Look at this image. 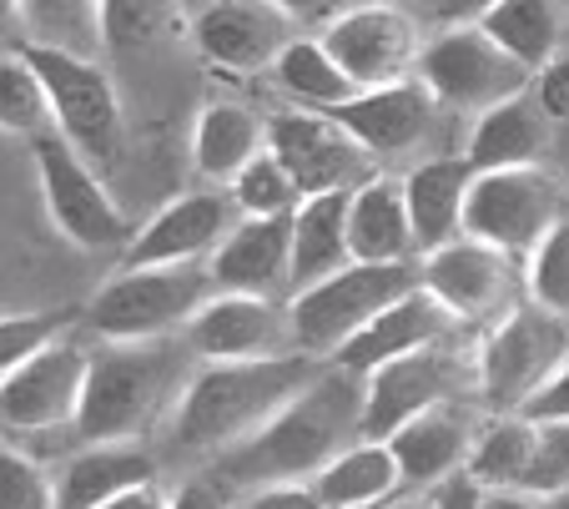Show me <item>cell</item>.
<instances>
[{
  "mask_svg": "<svg viewBox=\"0 0 569 509\" xmlns=\"http://www.w3.org/2000/svg\"><path fill=\"white\" fill-rule=\"evenodd\" d=\"M363 439V373L322 363V373L298 389L262 429L217 455V475L232 489L312 485L322 465Z\"/></svg>",
  "mask_w": 569,
  "mask_h": 509,
  "instance_id": "6da1fadb",
  "label": "cell"
},
{
  "mask_svg": "<svg viewBox=\"0 0 569 509\" xmlns=\"http://www.w3.org/2000/svg\"><path fill=\"white\" fill-rule=\"evenodd\" d=\"M328 358L302 348L272 358H197L192 379L172 403V439L192 455H222L272 419L298 389H308Z\"/></svg>",
  "mask_w": 569,
  "mask_h": 509,
  "instance_id": "7a4b0ae2",
  "label": "cell"
},
{
  "mask_svg": "<svg viewBox=\"0 0 569 509\" xmlns=\"http://www.w3.org/2000/svg\"><path fill=\"white\" fill-rule=\"evenodd\" d=\"M192 348L182 333L147 338V343H101L91 348L87 389L76 409V439L107 445V439H137L167 403H177L182 383L192 379Z\"/></svg>",
  "mask_w": 569,
  "mask_h": 509,
  "instance_id": "3957f363",
  "label": "cell"
},
{
  "mask_svg": "<svg viewBox=\"0 0 569 509\" xmlns=\"http://www.w3.org/2000/svg\"><path fill=\"white\" fill-rule=\"evenodd\" d=\"M217 293L207 262H172V268H121L81 308V328L97 343H147L172 338L192 323V313Z\"/></svg>",
  "mask_w": 569,
  "mask_h": 509,
  "instance_id": "277c9868",
  "label": "cell"
},
{
  "mask_svg": "<svg viewBox=\"0 0 569 509\" xmlns=\"http://www.w3.org/2000/svg\"><path fill=\"white\" fill-rule=\"evenodd\" d=\"M419 258L409 262H343L338 272L308 282L302 293L288 298L292 343L312 358H333L363 323H373L388 303L419 288Z\"/></svg>",
  "mask_w": 569,
  "mask_h": 509,
  "instance_id": "5b68a950",
  "label": "cell"
},
{
  "mask_svg": "<svg viewBox=\"0 0 569 509\" xmlns=\"http://www.w3.org/2000/svg\"><path fill=\"white\" fill-rule=\"evenodd\" d=\"M569 358V318L535 298L505 308L499 323L473 348V389L489 413H525L539 383Z\"/></svg>",
  "mask_w": 569,
  "mask_h": 509,
  "instance_id": "8992f818",
  "label": "cell"
},
{
  "mask_svg": "<svg viewBox=\"0 0 569 509\" xmlns=\"http://www.w3.org/2000/svg\"><path fill=\"white\" fill-rule=\"evenodd\" d=\"M21 51L46 81L51 127L87 162L97 167L117 162L121 141H127V117H121V97H117V81L107 77V66H97V56L56 51V46H36V41H21Z\"/></svg>",
  "mask_w": 569,
  "mask_h": 509,
  "instance_id": "52a82bcc",
  "label": "cell"
},
{
  "mask_svg": "<svg viewBox=\"0 0 569 509\" xmlns=\"http://www.w3.org/2000/svg\"><path fill=\"white\" fill-rule=\"evenodd\" d=\"M31 157H36V182H41L46 217L56 222V232L66 242H76V248H87V252L127 248L131 242L127 212L107 192L97 162H87L56 127L31 137Z\"/></svg>",
  "mask_w": 569,
  "mask_h": 509,
  "instance_id": "ba28073f",
  "label": "cell"
},
{
  "mask_svg": "<svg viewBox=\"0 0 569 509\" xmlns=\"http://www.w3.org/2000/svg\"><path fill=\"white\" fill-rule=\"evenodd\" d=\"M419 81L433 91L439 107L479 117V111L529 91L535 71L519 66L509 51H499L479 26H443L419 51Z\"/></svg>",
  "mask_w": 569,
  "mask_h": 509,
  "instance_id": "9c48e42d",
  "label": "cell"
},
{
  "mask_svg": "<svg viewBox=\"0 0 569 509\" xmlns=\"http://www.w3.org/2000/svg\"><path fill=\"white\" fill-rule=\"evenodd\" d=\"M559 217H565V197L545 167H499V172H473L463 232L509 258H529V248Z\"/></svg>",
  "mask_w": 569,
  "mask_h": 509,
  "instance_id": "30bf717a",
  "label": "cell"
},
{
  "mask_svg": "<svg viewBox=\"0 0 569 509\" xmlns=\"http://www.w3.org/2000/svg\"><path fill=\"white\" fill-rule=\"evenodd\" d=\"M463 383H473V358L459 353L453 338L388 358L373 373H363V439H388L413 413L449 403Z\"/></svg>",
  "mask_w": 569,
  "mask_h": 509,
  "instance_id": "8fae6325",
  "label": "cell"
},
{
  "mask_svg": "<svg viewBox=\"0 0 569 509\" xmlns=\"http://www.w3.org/2000/svg\"><path fill=\"white\" fill-rule=\"evenodd\" d=\"M322 46L333 51V61L358 81V91L368 87H393L409 81L419 71V21L393 0H358L343 16L322 26Z\"/></svg>",
  "mask_w": 569,
  "mask_h": 509,
  "instance_id": "7c38bea8",
  "label": "cell"
},
{
  "mask_svg": "<svg viewBox=\"0 0 569 509\" xmlns=\"http://www.w3.org/2000/svg\"><path fill=\"white\" fill-rule=\"evenodd\" d=\"M268 152L288 167V177L298 182L302 197L353 192L358 182L373 177V162H378L328 111H312V107H288L278 117H268Z\"/></svg>",
  "mask_w": 569,
  "mask_h": 509,
  "instance_id": "4fadbf2b",
  "label": "cell"
},
{
  "mask_svg": "<svg viewBox=\"0 0 569 509\" xmlns=\"http://www.w3.org/2000/svg\"><path fill=\"white\" fill-rule=\"evenodd\" d=\"M87 363L91 353L76 348L71 338L36 348L26 363H16L0 379V429L16 433L71 429L76 409H81V389H87Z\"/></svg>",
  "mask_w": 569,
  "mask_h": 509,
  "instance_id": "5bb4252c",
  "label": "cell"
},
{
  "mask_svg": "<svg viewBox=\"0 0 569 509\" xmlns=\"http://www.w3.org/2000/svg\"><path fill=\"white\" fill-rule=\"evenodd\" d=\"M237 202L227 187H202V192H182L167 207L141 222L131 232V242L121 248V268H172V262H207L217 252V242L232 232Z\"/></svg>",
  "mask_w": 569,
  "mask_h": 509,
  "instance_id": "9a60e30c",
  "label": "cell"
},
{
  "mask_svg": "<svg viewBox=\"0 0 569 509\" xmlns=\"http://www.w3.org/2000/svg\"><path fill=\"white\" fill-rule=\"evenodd\" d=\"M182 338L197 358H272L298 348L282 303L262 293H222V288L197 308Z\"/></svg>",
  "mask_w": 569,
  "mask_h": 509,
  "instance_id": "2e32d148",
  "label": "cell"
},
{
  "mask_svg": "<svg viewBox=\"0 0 569 509\" xmlns=\"http://www.w3.org/2000/svg\"><path fill=\"white\" fill-rule=\"evenodd\" d=\"M288 16L272 0H207L192 21L197 51L232 77H258L272 71L278 51L292 41Z\"/></svg>",
  "mask_w": 569,
  "mask_h": 509,
  "instance_id": "e0dca14e",
  "label": "cell"
},
{
  "mask_svg": "<svg viewBox=\"0 0 569 509\" xmlns=\"http://www.w3.org/2000/svg\"><path fill=\"white\" fill-rule=\"evenodd\" d=\"M419 278L439 303H449L463 323H479V318L499 313L509 303V288H515V258L489 242L459 232L453 242L423 252L419 258Z\"/></svg>",
  "mask_w": 569,
  "mask_h": 509,
  "instance_id": "ac0fdd59",
  "label": "cell"
},
{
  "mask_svg": "<svg viewBox=\"0 0 569 509\" xmlns=\"http://www.w3.org/2000/svg\"><path fill=\"white\" fill-rule=\"evenodd\" d=\"M459 323L463 318L453 313L449 303H439V298L419 282V288H409L398 303H388L373 323L358 328L328 363H338V369H348V373H373L378 363H388V358H398V353H413V348L459 338Z\"/></svg>",
  "mask_w": 569,
  "mask_h": 509,
  "instance_id": "d6986e66",
  "label": "cell"
},
{
  "mask_svg": "<svg viewBox=\"0 0 569 509\" xmlns=\"http://www.w3.org/2000/svg\"><path fill=\"white\" fill-rule=\"evenodd\" d=\"M433 111H439L433 91L423 87L419 77H409V81H393V87L358 91V97L328 107V117H333L358 147H368L373 157H398L429 137Z\"/></svg>",
  "mask_w": 569,
  "mask_h": 509,
  "instance_id": "ffe728a7",
  "label": "cell"
},
{
  "mask_svg": "<svg viewBox=\"0 0 569 509\" xmlns=\"http://www.w3.org/2000/svg\"><path fill=\"white\" fill-rule=\"evenodd\" d=\"M292 268V212L288 217H237L232 232L207 258V272L222 293H282Z\"/></svg>",
  "mask_w": 569,
  "mask_h": 509,
  "instance_id": "44dd1931",
  "label": "cell"
},
{
  "mask_svg": "<svg viewBox=\"0 0 569 509\" xmlns=\"http://www.w3.org/2000/svg\"><path fill=\"white\" fill-rule=\"evenodd\" d=\"M473 413L459 403H433V409L413 413L409 423H398L388 433V449L398 459L403 489H439L449 475H459L463 459L473 449Z\"/></svg>",
  "mask_w": 569,
  "mask_h": 509,
  "instance_id": "7402d4cb",
  "label": "cell"
},
{
  "mask_svg": "<svg viewBox=\"0 0 569 509\" xmlns=\"http://www.w3.org/2000/svg\"><path fill=\"white\" fill-rule=\"evenodd\" d=\"M348 248L358 262H409L419 258L409 222V197L403 177L373 172L348 192Z\"/></svg>",
  "mask_w": 569,
  "mask_h": 509,
  "instance_id": "603a6c76",
  "label": "cell"
},
{
  "mask_svg": "<svg viewBox=\"0 0 569 509\" xmlns=\"http://www.w3.org/2000/svg\"><path fill=\"white\" fill-rule=\"evenodd\" d=\"M473 167L469 157H429L403 177V197H409V222H413V248L433 252L463 232V207H469Z\"/></svg>",
  "mask_w": 569,
  "mask_h": 509,
  "instance_id": "cb8c5ba5",
  "label": "cell"
},
{
  "mask_svg": "<svg viewBox=\"0 0 569 509\" xmlns=\"http://www.w3.org/2000/svg\"><path fill=\"white\" fill-rule=\"evenodd\" d=\"M157 479L151 455L137 439H107V445H87L76 459H66L56 475V509H101L117 495Z\"/></svg>",
  "mask_w": 569,
  "mask_h": 509,
  "instance_id": "d4e9b609",
  "label": "cell"
},
{
  "mask_svg": "<svg viewBox=\"0 0 569 509\" xmlns=\"http://www.w3.org/2000/svg\"><path fill=\"white\" fill-rule=\"evenodd\" d=\"M549 127H555V121L545 117V107H539L529 91H519V97H509V101H499V107H489V111L473 117L463 157H469L473 172L535 167L539 157L549 152Z\"/></svg>",
  "mask_w": 569,
  "mask_h": 509,
  "instance_id": "484cf974",
  "label": "cell"
},
{
  "mask_svg": "<svg viewBox=\"0 0 569 509\" xmlns=\"http://www.w3.org/2000/svg\"><path fill=\"white\" fill-rule=\"evenodd\" d=\"M312 495L322 499V509H378L403 495V475L388 439H353L312 475Z\"/></svg>",
  "mask_w": 569,
  "mask_h": 509,
  "instance_id": "4316f807",
  "label": "cell"
},
{
  "mask_svg": "<svg viewBox=\"0 0 569 509\" xmlns=\"http://www.w3.org/2000/svg\"><path fill=\"white\" fill-rule=\"evenodd\" d=\"M353 262L348 248V192H318L302 197L292 212V268H288V298L302 293L308 282L338 272Z\"/></svg>",
  "mask_w": 569,
  "mask_h": 509,
  "instance_id": "83f0119b",
  "label": "cell"
},
{
  "mask_svg": "<svg viewBox=\"0 0 569 509\" xmlns=\"http://www.w3.org/2000/svg\"><path fill=\"white\" fill-rule=\"evenodd\" d=\"M262 147H268V117H258L252 107H237V101L202 107L192 127V167L212 187H227Z\"/></svg>",
  "mask_w": 569,
  "mask_h": 509,
  "instance_id": "f1b7e54d",
  "label": "cell"
},
{
  "mask_svg": "<svg viewBox=\"0 0 569 509\" xmlns=\"http://www.w3.org/2000/svg\"><path fill=\"white\" fill-rule=\"evenodd\" d=\"M272 81H278V91L288 101L312 107V111H328L338 101L358 97V81L333 61L322 36H292L278 51V61H272Z\"/></svg>",
  "mask_w": 569,
  "mask_h": 509,
  "instance_id": "f546056e",
  "label": "cell"
},
{
  "mask_svg": "<svg viewBox=\"0 0 569 509\" xmlns=\"http://www.w3.org/2000/svg\"><path fill=\"white\" fill-rule=\"evenodd\" d=\"M529 455H535V423L525 413H489L483 429L473 433L463 475L479 489H525Z\"/></svg>",
  "mask_w": 569,
  "mask_h": 509,
  "instance_id": "4dcf8cb0",
  "label": "cell"
},
{
  "mask_svg": "<svg viewBox=\"0 0 569 509\" xmlns=\"http://www.w3.org/2000/svg\"><path fill=\"white\" fill-rule=\"evenodd\" d=\"M479 31L489 36L499 51L515 56L519 66H529L535 77L559 56L555 0H499V6H489V16L479 21Z\"/></svg>",
  "mask_w": 569,
  "mask_h": 509,
  "instance_id": "1f68e13d",
  "label": "cell"
},
{
  "mask_svg": "<svg viewBox=\"0 0 569 509\" xmlns=\"http://www.w3.org/2000/svg\"><path fill=\"white\" fill-rule=\"evenodd\" d=\"M26 41L56 46V51L97 56L101 46V0H21Z\"/></svg>",
  "mask_w": 569,
  "mask_h": 509,
  "instance_id": "d6a6232c",
  "label": "cell"
},
{
  "mask_svg": "<svg viewBox=\"0 0 569 509\" xmlns=\"http://www.w3.org/2000/svg\"><path fill=\"white\" fill-rule=\"evenodd\" d=\"M0 131H11V137H41L51 131V97H46V81L26 51L0 56Z\"/></svg>",
  "mask_w": 569,
  "mask_h": 509,
  "instance_id": "836d02e7",
  "label": "cell"
},
{
  "mask_svg": "<svg viewBox=\"0 0 569 509\" xmlns=\"http://www.w3.org/2000/svg\"><path fill=\"white\" fill-rule=\"evenodd\" d=\"M177 26V0H101V46L137 56Z\"/></svg>",
  "mask_w": 569,
  "mask_h": 509,
  "instance_id": "e575fe53",
  "label": "cell"
},
{
  "mask_svg": "<svg viewBox=\"0 0 569 509\" xmlns=\"http://www.w3.org/2000/svg\"><path fill=\"white\" fill-rule=\"evenodd\" d=\"M227 192H232L242 217H288V212H298V202H302L298 182H292L288 167H282L268 147L227 182Z\"/></svg>",
  "mask_w": 569,
  "mask_h": 509,
  "instance_id": "d590c367",
  "label": "cell"
},
{
  "mask_svg": "<svg viewBox=\"0 0 569 509\" xmlns=\"http://www.w3.org/2000/svg\"><path fill=\"white\" fill-rule=\"evenodd\" d=\"M525 293L539 308H555L569 318V212L559 217L555 228L529 248L525 258Z\"/></svg>",
  "mask_w": 569,
  "mask_h": 509,
  "instance_id": "8d00e7d4",
  "label": "cell"
},
{
  "mask_svg": "<svg viewBox=\"0 0 569 509\" xmlns=\"http://www.w3.org/2000/svg\"><path fill=\"white\" fill-rule=\"evenodd\" d=\"M71 323H81L76 308H51V313H6L0 318V379H6L16 363H26L36 348L66 338V328Z\"/></svg>",
  "mask_w": 569,
  "mask_h": 509,
  "instance_id": "74e56055",
  "label": "cell"
},
{
  "mask_svg": "<svg viewBox=\"0 0 569 509\" xmlns=\"http://www.w3.org/2000/svg\"><path fill=\"white\" fill-rule=\"evenodd\" d=\"M0 509H56V479L11 445H0Z\"/></svg>",
  "mask_w": 569,
  "mask_h": 509,
  "instance_id": "f35d334b",
  "label": "cell"
},
{
  "mask_svg": "<svg viewBox=\"0 0 569 509\" xmlns=\"http://www.w3.org/2000/svg\"><path fill=\"white\" fill-rule=\"evenodd\" d=\"M525 489L539 499L569 489V423H535V455H529Z\"/></svg>",
  "mask_w": 569,
  "mask_h": 509,
  "instance_id": "ab89813d",
  "label": "cell"
},
{
  "mask_svg": "<svg viewBox=\"0 0 569 509\" xmlns=\"http://www.w3.org/2000/svg\"><path fill=\"white\" fill-rule=\"evenodd\" d=\"M535 101L545 107V117L555 127H569V51H559L535 77Z\"/></svg>",
  "mask_w": 569,
  "mask_h": 509,
  "instance_id": "60d3db41",
  "label": "cell"
},
{
  "mask_svg": "<svg viewBox=\"0 0 569 509\" xmlns=\"http://www.w3.org/2000/svg\"><path fill=\"white\" fill-rule=\"evenodd\" d=\"M529 423H569V358L539 383V393L525 403Z\"/></svg>",
  "mask_w": 569,
  "mask_h": 509,
  "instance_id": "b9f144b4",
  "label": "cell"
},
{
  "mask_svg": "<svg viewBox=\"0 0 569 509\" xmlns=\"http://www.w3.org/2000/svg\"><path fill=\"white\" fill-rule=\"evenodd\" d=\"M232 509H322V499L312 495V485H258L232 499Z\"/></svg>",
  "mask_w": 569,
  "mask_h": 509,
  "instance_id": "7bdbcfd3",
  "label": "cell"
},
{
  "mask_svg": "<svg viewBox=\"0 0 569 509\" xmlns=\"http://www.w3.org/2000/svg\"><path fill=\"white\" fill-rule=\"evenodd\" d=\"M172 509H232V485L222 475H197L172 489Z\"/></svg>",
  "mask_w": 569,
  "mask_h": 509,
  "instance_id": "ee69618b",
  "label": "cell"
},
{
  "mask_svg": "<svg viewBox=\"0 0 569 509\" xmlns=\"http://www.w3.org/2000/svg\"><path fill=\"white\" fill-rule=\"evenodd\" d=\"M272 6H278L292 26H328L333 16H343L348 6H358V0H272Z\"/></svg>",
  "mask_w": 569,
  "mask_h": 509,
  "instance_id": "f6af8a7d",
  "label": "cell"
},
{
  "mask_svg": "<svg viewBox=\"0 0 569 509\" xmlns=\"http://www.w3.org/2000/svg\"><path fill=\"white\" fill-rule=\"evenodd\" d=\"M433 505H439V509H479L483 505V489L459 469V475H449L439 489H433Z\"/></svg>",
  "mask_w": 569,
  "mask_h": 509,
  "instance_id": "bcb514c9",
  "label": "cell"
},
{
  "mask_svg": "<svg viewBox=\"0 0 569 509\" xmlns=\"http://www.w3.org/2000/svg\"><path fill=\"white\" fill-rule=\"evenodd\" d=\"M489 6H499V0H429V11L443 26H479L489 16Z\"/></svg>",
  "mask_w": 569,
  "mask_h": 509,
  "instance_id": "7dc6e473",
  "label": "cell"
},
{
  "mask_svg": "<svg viewBox=\"0 0 569 509\" xmlns=\"http://www.w3.org/2000/svg\"><path fill=\"white\" fill-rule=\"evenodd\" d=\"M101 509H172V495H161L157 479H147V485L127 489V495H117L111 505H101Z\"/></svg>",
  "mask_w": 569,
  "mask_h": 509,
  "instance_id": "c3c4849f",
  "label": "cell"
},
{
  "mask_svg": "<svg viewBox=\"0 0 569 509\" xmlns=\"http://www.w3.org/2000/svg\"><path fill=\"white\" fill-rule=\"evenodd\" d=\"M479 509H549V505L539 495H529V489H483Z\"/></svg>",
  "mask_w": 569,
  "mask_h": 509,
  "instance_id": "681fc988",
  "label": "cell"
},
{
  "mask_svg": "<svg viewBox=\"0 0 569 509\" xmlns=\"http://www.w3.org/2000/svg\"><path fill=\"white\" fill-rule=\"evenodd\" d=\"M0 41H11V46L26 41V11H21V0H0Z\"/></svg>",
  "mask_w": 569,
  "mask_h": 509,
  "instance_id": "f907efd6",
  "label": "cell"
},
{
  "mask_svg": "<svg viewBox=\"0 0 569 509\" xmlns=\"http://www.w3.org/2000/svg\"><path fill=\"white\" fill-rule=\"evenodd\" d=\"M378 509H439V505H433V489H403V495H393Z\"/></svg>",
  "mask_w": 569,
  "mask_h": 509,
  "instance_id": "816d5d0a",
  "label": "cell"
},
{
  "mask_svg": "<svg viewBox=\"0 0 569 509\" xmlns=\"http://www.w3.org/2000/svg\"><path fill=\"white\" fill-rule=\"evenodd\" d=\"M545 505H549V509H569V489H559V495H549Z\"/></svg>",
  "mask_w": 569,
  "mask_h": 509,
  "instance_id": "f5cc1de1",
  "label": "cell"
},
{
  "mask_svg": "<svg viewBox=\"0 0 569 509\" xmlns=\"http://www.w3.org/2000/svg\"><path fill=\"white\" fill-rule=\"evenodd\" d=\"M393 6H429V0H393Z\"/></svg>",
  "mask_w": 569,
  "mask_h": 509,
  "instance_id": "db71d44e",
  "label": "cell"
},
{
  "mask_svg": "<svg viewBox=\"0 0 569 509\" xmlns=\"http://www.w3.org/2000/svg\"><path fill=\"white\" fill-rule=\"evenodd\" d=\"M565 167H569V147H565Z\"/></svg>",
  "mask_w": 569,
  "mask_h": 509,
  "instance_id": "11a10c76",
  "label": "cell"
}]
</instances>
